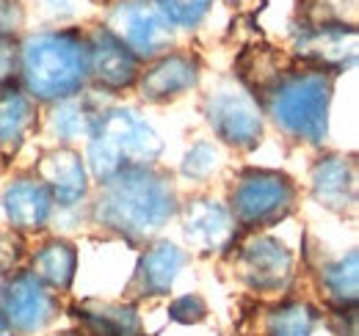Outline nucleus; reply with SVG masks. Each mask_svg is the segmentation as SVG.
I'll use <instances>...</instances> for the list:
<instances>
[{
	"instance_id": "nucleus-1",
	"label": "nucleus",
	"mask_w": 359,
	"mask_h": 336,
	"mask_svg": "<svg viewBox=\"0 0 359 336\" xmlns=\"http://www.w3.org/2000/svg\"><path fill=\"white\" fill-rule=\"evenodd\" d=\"M177 215L172 176L158 168H130L105 182L91 204V220L130 243H147Z\"/></svg>"
},
{
	"instance_id": "nucleus-2",
	"label": "nucleus",
	"mask_w": 359,
	"mask_h": 336,
	"mask_svg": "<svg viewBox=\"0 0 359 336\" xmlns=\"http://www.w3.org/2000/svg\"><path fill=\"white\" fill-rule=\"evenodd\" d=\"M334 91V75L302 66L282 69L257 88L260 111L273 119L287 138L304 144H323L329 135V105Z\"/></svg>"
},
{
	"instance_id": "nucleus-3",
	"label": "nucleus",
	"mask_w": 359,
	"mask_h": 336,
	"mask_svg": "<svg viewBox=\"0 0 359 336\" xmlns=\"http://www.w3.org/2000/svg\"><path fill=\"white\" fill-rule=\"evenodd\" d=\"M20 85L28 97L42 102H61L89 80L86 36L81 31H42L17 44Z\"/></svg>"
},
{
	"instance_id": "nucleus-4",
	"label": "nucleus",
	"mask_w": 359,
	"mask_h": 336,
	"mask_svg": "<svg viewBox=\"0 0 359 336\" xmlns=\"http://www.w3.org/2000/svg\"><path fill=\"white\" fill-rule=\"evenodd\" d=\"M163 152L161 135L130 108H108L89 135V171L105 182L130 168H152Z\"/></svg>"
},
{
	"instance_id": "nucleus-5",
	"label": "nucleus",
	"mask_w": 359,
	"mask_h": 336,
	"mask_svg": "<svg viewBox=\"0 0 359 336\" xmlns=\"http://www.w3.org/2000/svg\"><path fill=\"white\" fill-rule=\"evenodd\" d=\"M296 207V185L287 174L269 168H246L229 196V212L243 229H266L285 220Z\"/></svg>"
},
{
	"instance_id": "nucleus-6",
	"label": "nucleus",
	"mask_w": 359,
	"mask_h": 336,
	"mask_svg": "<svg viewBox=\"0 0 359 336\" xmlns=\"http://www.w3.org/2000/svg\"><path fill=\"white\" fill-rule=\"evenodd\" d=\"M205 116L226 146L255 149L263 138V111L252 91L238 83L216 85L205 99Z\"/></svg>"
},
{
	"instance_id": "nucleus-7",
	"label": "nucleus",
	"mask_w": 359,
	"mask_h": 336,
	"mask_svg": "<svg viewBox=\"0 0 359 336\" xmlns=\"http://www.w3.org/2000/svg\"><path fill=\"white\" fill-rule=\"evenodd\" d=\"M105 28L125 44L135 58H161L175 42V25L155 0H122L111 11Z\"/></svg>"
},
{
	"instance_id": "nucleus-8",
	"label": "nucleus",
	"mask_w": 359,
	"mask_h": 336,
	"mask_svg": "<svg viewBox=\"0 0 359 336\" xmlns=\"http://www.w3.org/2000/svg\"><path fill=\"white\" fill-rule=\"evenodd\" d=\"M58 314V298L31 273H11L0 287V317L11 334H36Z\"/></svg>"
},
{
	"instance_id": "nucleus-9",
	"label": "nucleus",
	"mask_w": 359,
	"mask_h": 336,
	"mask_svg": "<svg viewBox=\"0 0 359 336\" xmlns=\"http://www.w3.org/2000/svg\"><path fill=\"white\" fill-rule=\"evenodd\" d=\"M235 273L257 293H282L293 279V253L276 237L255 234L238 248Z\"/></svg>"
},
{
	"instance_id": "nucleus-10",
	"label": "nucleus",
	"mask_w": 359,
	"mask_h": 336,
	"mask_svg": "<svg viewBox=\"0 0 359 336\" xmlns=\"http://www.w3.org/2000/svg\"><path fill=\"white\" fill-rule=\"evenodd\" d=\"M293 50L307 66L337 75L357 58V31L346 22H315L296 34Z\"/></svg>"
},
{
	"instance_id": "nucleus-11",
	"label": "nucleus",
	"mask_w": 359,
	"mask_h": 336,
	"mask_svg": "<svg viewBox=\"0 0 359 336\" xmlns=\"http://www.w3.org/2000/svg\"><path fill=\"white\" fill-rule=\"evenodd\" d=\"M89 80L102 91H125L141 75V61L105 25L91 28L86 36Z\"/></svg>"
},
{
	"instance_id": "nucleus-12",
	"label": "nucleus",
	"mask_w": 359,
	"mask_h": 336,
	"mask_svg": "<svg viewBox=\"0 0 359 336\" xmlns=\"http://www.w3.org/2000/svg\"><path fill=\"white\" fill-rule=\"evenodd\" d=\"M185 243L199 253H224L238 240V223L229 207L213 199H194L182 210Z\"/></svg>"
},
{
	"instance_id": "nucleus-13",
	"label": "nucleus",
	"mask_w": 359,
	"mask_h": 336,
	"mask_svg": "<svg viewBox=\"0 0 359 336\" xmlns=\"http://www.w3.org/2000/svg\"><path fill=\"white\" fill-rule=\"evenodd\" d=\"M199 83V61L191 52H166L138 75V94L147 102H169Z\"/></svg>"
},
{
	"instance_id": "nucleus-14",
	"label": "nucleus",
	"mask_w": 359,
	"mask_h": 336,
	"mask_svg": "<svg viewBox=\"0 0 359 336\" xmlns=\"http://www.w3.org/2000/svg\"><path fill=\"white\" fill-rule=\"evenodd\" d=\"M36 179L47 188L55 204L72 207L86 199L89 193V171L83 166L81 155L61 146L50 149L36 163Z\"/></svg>"
},
{
	"instance_id": "nucleus-15",
	"label": "nucleus",
	"mask_w": 359,
	"mask_h": 336,
	"mask_svg": "<svg viewBox=\"0 0 359 336\" xmlns=\"http://www.w3.org/2000/svg\"><path fill=\"white\" fill-rule=\"evenodd\" d=\"M3 212L14 232H36L53 215V196L36 176H17L3 190Z\"/></svg>"
},
{
	"instance_id": "nucleus-16",
	"label": "nucleus",
	"mask_w": 359,
	"mask_h": 336,
	"mask_svg": "<svg viewBox=\"0 0 359 336\" xmlns=\"http://www.w3.org/2000/svg\"><path fill=\"white\" fill-rule=\"evenodd\" d=\"M313 196L329 210L351 212L357 207V163L354 158L326 155L313 166L310 174Z\"/></svg>"
},
{
	"instance_id": "nucleus-17",
	"label": "nucleus",
	"mask_w": 359,
	"mask_h": 336,
	"mask_svg": "<svg viewBox=\"0 0 359 336\" xmlns=\"http://www.w3.org/2000/svg\"><path fill=\"white\" fill-rule=\"evenodd\" d=\"M185 262H188V253L180 246L169 243V240L152 243L147 251L141 253V259L135 265L130 290L135 295H144V298L147 295H169Z\"/></svg>"
},
{
	"instance_id": "nucleus-18",
	"label": "nucleus",
	"mask_w": 359,
	"mask_h": 336,
	"mask_svg": "<svg viewBox=\"0 0 359 336\" xmlns=\"http://www.w3.org/2000/svg\"><path fill=\"white\" fill-rule=\"evenodd\" d=\"M36 127V108H34V99L22 91L20 83H0V158L3 160H11L28 132Z\"/></svg>"
},
{
	"instance_id": "nucleus-19",
	"label": "nucleus",
	"mask_w": 359,
	"mask_h": 336,
	"mask_svg": "<svg viewBox=\"0 0 359 336\" xmlns=\"http://www.w3.org/2000/svg\"><path fill=\"white\" fill-rule=\"evenodd\" d=\"M36 281H42L47 290L67 293L78 273V251L67 240H50L31 259L28 270Z\"/></svg>"
},
{
	"instance_id": "nucleus-20",
	"label": "nucleus",
	"mask_w": 359,
	"mask_h": 336,
	"mask_svg": "<svg viewBox=\"0 0 359 336\" xmlns=\"http://www.w3.org/2000/svg\"><path fill=\"white\" fill-rule=\"evenodd\" d=\"M102 116V108L94 102V97H69L61 99L50 116H47V130L50 135H55L58 141H78V138H89L97 119Z\"/></svg>"
},
{
	"instance_id": "nucleus-21",
	"label": "nucleus",
	"mask_w": 359,
	"mask_h": 336,
	"mask_svg": "<svg viewBox=\"0 0 359 336\" xmlns=\"http://www.w3.org/2000/svg\"><path fill=\"white\" fill-rule=\"evenodd\" d=\"M75 314L89 336H138L141 326L135 317L133 306L122 303H100L86 300L75 306Z\"/></svg>"
},
{
	"instance_id": "nucleus-22",
	"label": "nucleus",
	"mask_w": 359,
	"mask_h": 336,
	"mask_svg": "<svg viewBox=\"0 0 359 336\" xmlns=\"http://www.w3.org/2000/svg\"><path fill=\"white\" fill-rule=\"evenodd\" d=\"M320 290L337 309H354L359 298V251L351 248L332 265L320 267Z\"/></svg>"
},
{
	"instance_id": "nucleus-23",
	"label": "nucleus",
	"mask_w": 359,
	"mask_h": 336,
	"mask_svg": "<svg viewBox=\"0 0 359 336\" xmlns=\"http://www.w3.org/2000/svg\"><path fill=\"white\" fill-rule=\"evenodd\" d=\"M271 336H340L313 306L287 303L269 317Z\"/></svg>"
},
{
	"instance_id": "nucleus-24",
	"label": "nucleus",
	"mask_w": 359,
	"mask_h": 336,
	"mask_svg": "<svg viewBox=\"0 0 359 336\" xmlns=\"http://www.w3.org/2000/svg\"><path fill=\"white\" fill-rule=\"evenodd\" d=\"M222 163V155H219V149L213 146V144H194L188 152H185V158H182V176H188V179H194V182H202V179H208L216 168Z\"/></svg>"
},
{
	"instance_id": "nucleus-25",
	"label": "nucleus",
	"mask_w": 359,
	"mask_h": 336,
	"mask_svg": "<svg viewBox=\"0 0 359 336\" xmlns=\"http://www.w3.org/2000/svg\"><path fill=\"white\" fill-rule=\"evenodd\" d=\"M155 3L169 17V22L180 28H196L213 6V0H155Z\"/></svg>"
},
{
	"instance_id": "nucleus-26",
	"label": "nucleus",
	"mask_w": 359,
	"mask_h": 336,
	"mask_svg": "<svg viewBox=\"0 0 359 336\" xmlns=\"http://www.w3.org/2000/svg\"><path fill=\"white\" fill-rule=\"evenodd\" d=\"M205 314H208V306H205V300L199 295H182L169 306V317L177 320V323H188V326L191 323H202Z\"/></svg>"
},
{
	"instance_id": "nucleus-27",
	"label": "nucleus",
	"mask_w": 359,
	"mask_h": 336,
	"mask_svg": "<svg viewBox=\"0 0 359 336\" xmlns=\"http://www.w3.org/2000/svg\"><path fill=\"white\" fill-rule=\"evenodd\" d=\"M25 22V8L20 0H0V39H11Z\"/></svg>"
},
{
	"instance_id": "nucleus-28",
	"label": "nucleus",
	"mask_w": 359,
	"mask_h": 336,
	"mask_svg": "<svg viewBox=\"0 0 359 336\" xmlns=\"http://www.w3.org/2000/svg\"><path fill=\"white\" fill-rule=\"evenodd\" d=\"M17 72V44L11 39H0V83L11 80Z\"/></svg>"
},
{
	"instance_id": "nucleus-29",
	"label": "nucleus",
	"mask_w": 359,
	"mask_h": 336,
	"mask_svg": "<svg viewBox=\"0 0 359 336\" xmlns=\"http://www.w3.org/2000/svg\"><path fill=\"white\" fill-rule=\"evenodd\" d=\"M39 3H42V11L50 17H69L78 8L89 6L91 0H39Z\"/></svg>"
},
{
	"instance_id": "nucleus-30",
	"label": "nucleus",
	"mask_w": 359,
	"mask_h": 336,
	"mask_svg": "<svg viewBox=\"0 0 359 336\" xmlns=\"http://www.w3.org/2000/svg\"><path fill=\"white\" fill-rule=\"evenodd\" d=\"M0 336H11V328L6 326V320H3V317H0Z\"/></svg>"
}]
</instances>
